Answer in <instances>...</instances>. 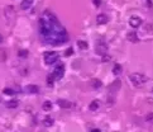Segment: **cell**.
Instances as JSON below:
<instances>
[{
  "label": "cell",
  "mask_w": 153,
  "mask_h": 132,
  "mask_svg": "<svg viewBox=\"0 0 153 132\" xmlns=\"http://www.w3.org/2000/svg\"><path fill=\"white\" fill-rule=\"evenodd\" d=\"M39 31L43 40L51 45H61L68 41L66 29L51 11H44L39 19Z\"/></svg>",
  "instance_id": "obj_1"
},
{
  "label": "cell",
  "mask_w": 153,
  "mask_h": 132,
  "mask_svg": "<svg viewBox=\"0 0 153 132\" xmlns=\"http://www.w3.org/2000/svg\"><path fill=\"white\" fill-rule=\"evenodd\" d=\"M131 81L133 83L134 87L139 88V87H143V85L147 83L148 77L146 75H143V74H140V72H133L131 75Z\"/></svg>",
  "instance_id": "obj_2"
},
{
  "label": "cell",
  "mask_w": 153,
  "mask_h": 132,
  "mask_svg": "<svg viewBox=\"0 0 153 132\" xmlns=\"http://www.w3.org/2000/svg\"><path fill=\"white\" fill-rule=\"evenodd\" d=\"M43 57H44L46 65H52L58 60V53L55 52V51H47V52H44Z\"/></svg>",
  "instance_id": "obj_3"
},
{
  "label": "cell",
  "mask_w": 153,
  "mask_h": 132,
  "mask_svg": "<svg viewBox=\"0 0 153 132\" xmlns=\"http://www.w3.org/2000/svg\"><path fill=\"white\" fill-rule=\"evenodd\" d=\"M63 75H65V65L63 64H60L55 70H53V72H52L51 76H52L53 81H58V80L62 79Z\"/></svg>",
  "instance_id": "obj_4"
},
{
  "label": "cell",
  "mask_w": 153,
  "mask_h": 132,
  "mask_svg": "<svg viewBox=\"0 0 153 132\" xmlns=\"http://www.w3.org/2000/svg\"><path fill=\"white\" fill-rule=\"evenodd\" d=\"M106 51H108V45H106L104 41H99L96 43V47H95V52L104 56L106 53Z\"/></svg>",
  "instance_id": "obj_5"
},
{
  "label": "cell",
  "mask_w": 153,
  "mask_h": 132,
  "mask_svg": "<svg viewBox=\"0 0 153 132\" xmlns=\"http://www.w3.org/2000/svg\"><path fill=\"white\" fill-rule=\"evenodd\" d=\"M129 24H131L132 28H138V27H140V24H142V19L139 17H132L129 19Z\"/></svg>",
  "instance_id": "obj_6"
},
{
  "label": "cell",
  "mask_w": 153,
  "mask_h": 132,
  "mask_svg": "<svg viewBox=\"0 0 153 132\" xmlns=\"http://www.w3.org/2000/svg\"><path fill=\"white\" fill-rule=\"evenodd\" d=\"M109 22V17L106 14H99L96 15V24L99 26H101V24H106V23Z\"/></svg>",
  "instance_id": "obj_7"
},
{
  "label": "cell",
  "mask_w": 153,
  "mask_h": 132,
  "mask_svg": "<svg viewBox=\"0 0 153 132\" xmlns=\"http://www.w3.org/2000/svg\"><path fill=\"white\" fill-rule=\"evenodd\" d=\"M33 1H34V0H23L22 4H20V8H22L23 10L29 9V8L33 5Z\"/></svg>",
  "instance_id": "obj_8"
},
{
  "label": "cell",
  "mask_w": 153,
  "mask_h": 132,
  "mask_svg": "<svg viewBox=\"0 0 153 132\" xmlns=\"http://www.w3.org/2000/svg\"><path fill=\"white\" fill-rule=\"evenodd\" d=\"M25 92H28V93H32V94H36V93L39 92V88L37 87V85H27L25 87Z\"/></svg>",
  "instance_id": "obj_9"
},
{
  "label": "cell",
  "mask_w": 153,
  "mask_h": 132,
  "mask_svg": "<svg viewBox=\"0 0 153 132\" xmlns=\"http://www.w3.org/2000/svg\"><path fill=\"white\" fill-rule=\"evenodd\" d=\"M89 108H90V111H93V112L98 111L99 108H100V102H99V100H93V102L90 103Z\"/></svg>",
  "instance_id": "obj_10"
},
{
  "label": "cell",
  "mask_w": 153,
  "mask_h": 132,
  "mask_svg": "<svg viewBox=\"0 0 153 132\" xmlns=\"http://www.w3.org/2000/svg\"><path fill=\"white\" fill-rule=\"evenodd\" d=\"M19 106V102L17 99H11L9 100V102H6V107L8 108H10V109H13V108H17Z\"/></svg>",
  "instance_id": "obj_11"
},
{
  "label": "cell",
  "mask_w": 153,
  "mask_h": 132,
  "mask_svg": "<svg viewBox=\"0 0 153 132\" xmlns=\"http://www.w3.org/2000/svg\"><path fill=\"white\" fill-rule=\"evenodd\" d=\"M127 38H128V40L131 41V42H134V43H135V42H138V36H137V33H134V32L128 33V34H127Z\"/></svg>",
  "instance_id": "obj_12"
},
{
  "label": "cell",
  "mask_w": 153,
  "mask_h": 132,
  "mask_svg": "<svg viewBox=\"0 0 153 132\" xmlns=\"http://www.w3.org/2000/svg\"><path fill=\"white\" fill-rule=\"evenodd\" d=\"M43 125L46 127H51L53 125V118L51 117V116H47L44 119H43Z\"/></svg>",
  "instance_id": "obj_13"
},
{
  "label": "cell",
  "mask_w": 153,
  "mask_h": 132,
  "mask_svg": "<svg viewBox=\"0 0 153 132\" xmlns=\"http://www.w3.org/2000/svg\"><path fill=\"white\" fill-rule=\"evenodd\" d=\"M121 71H123V67H121V65H119V64H117L113 67V74H114V75H120Z\"/></svg>",
  "instance_id": "obj_14"
},
{
  "label": "cell",
  "mask_w": 153,
  "mask_h": 132,
  "mask_svg": "<svg viewBox=\"0 0 153 132\" xmlns=\"http://www.w3.org/2000/svg\"><path fill=\"white\" fill-rule=\"evenodd\" d=\"M101 85L102 83L99 79H94L93 81H91V87H93L94 89H99V88H101Z\"/></svg>",
  "instance_id": "obj_15"
},
{
  "label": "cell",
  "mask_w": 153,
  "mask_h": 132,
  "mask_svg": "<svg viewBox=\"0 0 153 132\" xmlns=\"http://www.w3.org/2000/svg\"><path fill=\"white\" fill-rule=\"evenodd\" d=\"M42 109L43 111H51L52 109V103L49 100H46V102L42 104Z\"/></svg>",
  "instance_id": "obj_16"
},
{
  "label": "cell",
  "mask_w": 153,
  "mask_h": 132,
  "mask_svg": "<svg viewBox=\"0 0 153 132\" xmlns=\"http://www.w3.org/2000/svg\"><path fill=\"white\" fill-rule=\"evenodd\" d=\"M58 104L62 108H65V109H66V108H71L72 107V103H70V102H66V100H58Z\"/></svg>",
  "instance_id": "obj_17"
},
{
  "label": "cell",
  "mask_w": 153,
  "mask_h": 132,
  "mask_svg": "<svg viewBox=\"0 0 153 132\" xmlns=\"http://www.w3.org/2000/svg\"><path fill=\"white\" fill-rule=\"evenodd\" d=\"M77 46L81 50H87V47H89V46H87V42L86 41H81V40L77 41Z\"/></svg>",
  "instance_id": "obj_18"
},
{
  "label": "cell",
  "mask_w": 153,
  "mask_h": 132,
  "mask_svg": "<svg viewBox=\"0 0 153 132\" xmlns=\"http://www.w3.org/2000/svg\"><path fill=\"white\" fill-rule=\"evenodd\" d=\"M4 94H8V95H14L15 94V89H10V88H5L3 90Z\"/></svg>",
  "instance_id": "obj_19"
},
{
  "label": "cell",
  "mask_w": 153,
  "mask_h": 132,
  "mask_svg": "<svg viewBox=\"0 0 153 132\" xmlns=\"http://www.w3.org/2000/svg\"><path fill=\"white\" fill-rule=\"evenodd\" d=\"M28 51H27V50H20V51L18 52V56L19 57H22V59H27V56H28Z\"/></svg>",
  "instance_id": "obj_20"
},
{
  "label": "cell",
  "mask_w": 153,
  "mask_h": 132,
  "mask_svg": "<svg viewBox=\"0 0 153 132\" xmlns=\"http://www.w3.org/2000/svg\"><path fill=\"white\" fill-rule=\"evenodd\" d=\"M146 121H148V122H152L153 121V113H148L146 116Z\"/></svg>",
  "instance_id": "obj_21"
},
{
  "label": "cell",
  "mask_w": 153,
  "mask_h": 132,
  "mask_svg": "<svg viewBox=\"0 0 153 132\" xmlns=\"http://www.w3.org/2000/svg\"><path fill=\"white\" fill-rule=\"evenodd\" d=\"M93 4H94V5L96 6V8H99V6L101 5V0H93Z\"/></svg>",
  "instance_id": "obj_22"
},
{
  "label": "cell",
  "mask_w": 153,
  "mask_h": 132,
  "mask_svg": "<svg viewBox=\"0 0 153 132\" xmlns=\"http://www.w3.org/2000/svg\"><path fill=\"white\" fill-rule=\"evenodd\" d=\"M109 60H110V57H109V56H105V55H104V59H102V61H109Z\"/></svg>",
  "instance_id": "obj_23"
},
{
  "label": "cell",
  "mask_w": 153,
  "mask_h": 132,
  "mask_svg": "<svg viewBox=\"0 0 153 132\" xmlns=\"http://www.w3.org/2000/svg\"><path fill=\"white\" fill-rule=\"evenodd\" d=\"M71 53H72V50L70 48V50H68V51L66 52V56H68V55H71Z\"/></svg>",
  "instance_id": "obj_24"
},
{
  "label": "cell",
  "mask_w": 153,
  "mask_h": 132,
  "mask_svg": "<svg viewBox=\"0 0 153 132\" xmlns=\"http://www.w3.org/2000/svg\"><path fill=\"white\" fill-rule=\"evenodd\" d=\"M3 41H4V37L1 36V33H0V43H1V42H3Z\"/></svg>",
  "instance_id": "obj_25"
},
{
  "label": "cell",
  "mask_w": 153,
  "mask_h": 132,
  "mask_svg": "<svg viewBox=\"0 0 153 132\" xmlns=\"http://www.w3.org/2000/svg\"><path fill=\"white\" fill-rule=\"evenodd\" d=\"M91 132H100V130H93Z\"/></svg>",
  "instance_id": "obj_26"
}]
</instances>
